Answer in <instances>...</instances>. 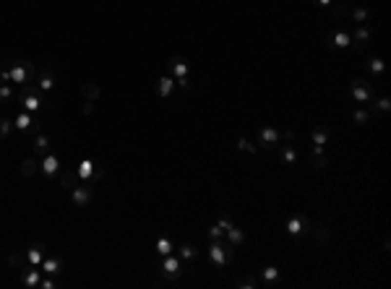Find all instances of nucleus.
Returning a JSON list of instances; mask_svg holds the SVG:
<instances>
[{
	"mask_svg": "<svg viewBox=\"0 0 391 289\" xmlns=\"http://www.w3.org/2000/svg\"><path fill=\"white\" fill-rule=\"evenodd\" d=\"M19 102L26 112H39L42 110V89L37 86V83H26V86L19 91Z\"/></svg>",
	"mask_w": 391,
	"mask_h": 289,
	"instance_id": "obj_1",
	"label": "nucleus"
},
{
	"mask_svg": "<svg viewBox=\"0 0 391 289\" xmlns=\"http://www.w3.org/2000/svg\"><path fill=\"white\" fill-rule=\"evenodd\" d=\"M170 68H172V76H175V86H180L183 91L191 89V83H188V58L172 55L170 58Z\"/></svg>",
	"mask_w": 391,
	"mask_h": 289,
	"instance_id": "obj_2",
	"label": "nucleus"
},
{
	"mask_svg": "<svg viewBox=\"0 0 391 289\" xmlns=\"http://www.w3.org/2000/svg\"><path fill=\"white\" fill-rule=\"evenodd\" d=\"M209 258L219 266H227L230 261H232V245L230 242H222V237L219 240H212V245H209Z\"/></svg>",
	"mask_w": 391,
	"mask_h": 289,
	"instance_id": "obj_3",
	"label": "nucleus"
},
{
	"mask_svg": "<svg viewBox=\"0 0 391 289\" xmlns=\"http://www.w3.org/2000/svg\"><path fill=\"white\" fill-rule=\"evenodd\" d=\"M350 94L355 96L357 102H371L375 96V83L365 81V78H355V81H352V86H350Z\"/></svg>",
	"mask_w": 391,
	"mask_h": 289,
	"instance_id": "obj_4",
	"label": "nucleus"
},
{
	"mask_svg": "<svg viewBox=\"0 0 391 289\" xmlns=\"http://www.w3.org/2000/svg\"><path fill=\"white\" fill-rule=\"evenodd\" d=\"M162 273H164V279L167 281H177L180 276H183V261L175 255H164V261H162Z\"/></svg>",
	"mask_w": 391,
	"mask_h": 289,
	"instance_id": "obj_5",
	"label": "nucleus"
},
{
	"mask_svg": "<svg viewBox=\"0 0 391 289\" xmlns=\"http://www.w3.org/2000/svg\"><path fill=\"white\" fill-rule=\"evenodd\" d=\"M371 37H373V32H371V29H368L365 24H360L357 29H355V32H350V47H355L357 52H363L365 47H368V42H371Z\"/></svg>",
	"mask_w": 391,
	"mask_h": 289,
	"instance_id": "obj_6",
	"label": "nucleus"
},
{
	"mask_svg": "<svg viewBox=\"0 0 391 289\" xmlns=\"http://www.w3.org/2000/svg\"><path fill=\"white\" fill-rule=\"evenodd\" d=\"M258 146L261 149H276L279 146V131H274V128H261L258 131Z\"/></svg>",
	"mask_w": 391,
	"mask_h": 289,
	"instance_id": "obj_7",
	"label": "nucleus"
},
{
	"mask_svg": "<svg viewBox=\"0 0 391 289\" xmlns=\"http://www.w3.org/2000/svg\"><path fill=\"white\" fill-rule=\"evenodd\" d=\"M350 32H329L326 34V44L329 50H347L350 47Z\"/></svg>",
	"mask_w": 391,
	"mask_h": 289,
	"instance_id": "obj_8",
	"label": "nucleus"
},
{
	"mask_svg": "<svg viewBox=\"0 0 391 289\" xmlns=\"http://www.w3.org/2000/svg\"><path fill=\"white\" fill-rule=\"evenodd\" d=\"M287 232H290V234H303V232H311V222L295 214V216H290V219H287Z\"/></svg>",
	"mask_w": 391,
	"mask_h": 289,
	"instance_id": "obj_9",
	"label": "nucleus"
},
{
	"mask_svg": "<svg viewBox=\"0 0 391 289\" xmlns=\"http://www.w3.org/2000/svg\"><path fill=\"white\" fill-rule=\"evenodd\" d=\"M11 83H29L26 60H19V63H11Z\"/></svg>",
	"mask_w": 391,
	"mask_h": 289,
	"instance_id": "obj_10",
	"label": "nucleus"
},
{
	"mask_svg": "<svg viewBox=\"0 0 391 289\" xmlns=\"http://www.w3.org/2000/svg\"><path fill=\"white\" fill-rule=\"evenodd\" d=\"M34 83H37V86H39L42 91H50L52 86H55V76H52V68L44 65L42 71L37 73V81H34Z\"/></svg>",
	"mask_w": 391,
	"mask_h": 289,
	"instance_id": "obj_11",
	"label": "nucleus"
},
{
	"mask_svg": "<svg viewBox=\"0 0 391 289\" xmlns=\"http://www.w3.org/2000/svg\"><path fill=\"white\" fill-rule=\"evenodd\" d=\"M58 170H60V159L52 154V151H50L47 156H42V172H44V177L52 180V177L58 174Z\"/></svg>",
	"mask_w": 391,
	"mask_h": 289,
	"instance_id": "obj_12",
	"label": "nucleus"
},
{
	"mask_svg": "<svg viewBox=\"0 0 391 289\" xmlns=\"http://www.w3.org/2000/svg\"><path fill=\"white\" fill-rule=\"evenodd\" d=\"M42 273H47V276H60V273H63V261L55 258V255L44 258L42 261Z\"/></svg>",
	"mask_w": 391,
	"mask_h": 289,
	"instance_id": "obj_13",
	"label": "nucleus"
},
{
	"mask_svg": "<svg viewBox=\"0 0 391 289\" xmlns=\"http://www.w3.org/2000/svg\"><path fill=\"white\" fill-rule=\"evenodd\" d=\"M32 151H34L37 159L47 156V154H50V138H47V135L37 133V135H34V143H32Z\"/></svg>",
	"mask_w": 391,
	"mask_h": 289,
	"instance_id": "obj_14",
	"label": "nucleus"
},
{
	"mask_svg": "<svg viewBox=\"0 0 391 289\" xmlns=\"http://www.w3.org/2000/svg\"><path fill=\"white\" fill-rule=\"evenodd\" d=\"M71 198L76 206H86L89 201H92V188H84V185H76L71 190Z\"/></svg>",
	"mask_w": 391,
	"mask_h": 289,
	"instance_id": "obj_15",
	"label": "nucleus"
},
{
	"mask_svg": "<svg viewBox=\"0 0 391 289\" xmlns=\"http://www.w3.org/2000/svg\"><path fill=\"white\" fill-rule=\"evenodd\" d=\"M26 258H29L32 266H42V261H44V245L42 242H32L29 250H26Z\"/></svg>",
	"mask_w": 391,
	"mask_h": 289,
	"instance_id": "obj_16",
	"label": "nucleus"
},
{
	"mask_svg": "<svg viewBox=\"0 0 391 289\" xmlns=\"http://www.w3.org/2000/svg\"><path fill=\"white\" fill-rule=\"evenodd\" d=\"M39 281H42L39 266H26L24 269V287H39Z\"/></svg>",
	"mask_w": 391,
	"mask_h": 289,
	"instance_id": "obj_17",
	"label": "nucleus"
},
{
	"mask_svg": "<svg viewBox=\"0 0 391 289\" xmlns=\"http://www.w3.org/2000/svg\"><path fill=\"white\" fill-rule=\"evenodd\" d=\"M76 185H78V172L76 170H65L63 174H60V188H63V190H68V193H71Z\"/></svg>",
	"mask_w": 391,
	"mask_h": 289,
	"instance_id": "obj_18",
	"label": "nucleus"
},
{
	"mask_svg": "<svg viewBox=\"0 0 391 289\" xmlns=\"http://www.w3.org/2000/svg\"><path fill=\"white\" fill-rule=\"evenodd\" d=\"M350 8H352L350 3H332L329 5V16H332L334 21H342V19L350 16Z\"/></svg>",
	"mask_w": 391,
	"mask_h": 289,
	"instance_id": "obj_19",
	"label": "nucleus"
},
{
	"mask_svg": "<svg viewBox=\"0 0 391 289\" xmlns=\"http://www.w3.org/2000/svg\"><path fill=\"white\" fill-rule=\"evenodd\" d=\"M172 89H175V81H172L170 76H162V78L156 81V94H159L162 99H167V96L172 94Z\"/></svg>",
	"mask_w": 391,
	"mask_h": 289,
	"instance_id": "obj_20",
	"label": "nucleus"
},
{
	"mask_svg": "<svg viewBox=\"0 0 391 289\" xmlns=\"http://www.w3.org/2000/svg\"><path fill=\"white\" fill-rule=\"evenodd\" d=\"M311 138H313V146H326V143H329V128H326V125L313 128Z\"/></svg>",
	"mask_w": 391,
	"mask_h": 289,
	"instance_id": "obj_21",
	"label": "nucleus"
},
{
	"mask_svg": "<svg viewBox=\"0 0 391 289\" xmlns=\"http://www.w3.org/2000/svg\"><path fill=\"white\" fill-rule=\"evenodd\" d=\"M94 170H97V164L92 162V159H84V162L78 164V180H92V174H94Z\"/></svg>",
	"mask_w": 391,
	"mask_h": 289,
	"instance_id": "obj_22",
	"label": "nucleus"
},
{
	"mask_svg": "<svg viewBox=\"0 0 391 289\" xmlns=\"http://www.w3.org/2000/svg\"><path fill=\"white\" fill-rule=\"evenodd\" d=\"M347 19L357 21V26H360V24H368V21H371V11H368V8H357V5H355V8H350V16H347Z\"/></svg>",
	"mask_w": 391,
	"mask_h": 289,
	"instance_id": "obj_23",
	"label": "nucleus"
},
{
	"mask_svg": "<svg viewBox=\"0 0 391 289\" xmlns=\"http://www.w3.org/2000/svg\"><path fill=\"white\" fill-rule=\"evenodd\" d=\"M32 123H34V117L29 115L26 110H21L19 115H16V120H13V125H16L19 131H29V128H32Z\"/></svg>",
	"mask_w": 391,
	"mask_h": 289,
	"instance_id": "obj_24",
	"label": "nucleus"
},
{
	"mask_svg": "<svg viewBox=\"0 0 391 289\" xmlns=\"http://www.w3.org/2000/svg\"><path fill=\"white\" fill-rule=\"evenodd\" d=\"M39 170V164H37V159H24L19 167V172H21V177H34V172Z\"/></svg>",
	"mask_w": 391,
	"mask_h": 289,
	"instance_id": "obj_25",
	"label": "nucleus"
},
{
	"mask_svg": "<svg viewBox=\"0 0 391 289\" xmlns=\"http://www.w3.org/2000/svg\"><path fill=\"white\" fill-rule=\"evenodd\" d=\"M81 96L89 99V102H97L99 99V86H97V83H84V86H81Z\"/></svg>",
	"mask_w": 391,
	"mask_h": 289,
	"instance_id": "obj_26",
	"label": "nucleus"
},
{
	"mask_svg": "<svg viewBox=\"0 0 391 289\" xmlns=\"http://www.w3.org/2000/svg\"><path fill=\"white\" fill-rule=\"evenodd\" d=\"M311 232L315 234V240H318V242H326V240H329V227L323 224V222H313V224H311Z\"/></svg>",
	"mask_w": 391,
	"mask_h": 289,
	"instance_id": "obj_27",
	"label": "nucleus"
},
{
	"mask_svg": "<svg viewBox=\"0 0 391 289\" xmlns=\"http://www.w3.org/2000/svg\"><path fill=\"white\" fill-rule=\"evenodd\" d=\"M224 234H227V242H230V245H240V242H243V237H245V232L237 230L235 224H232L230 230H224Z\"/></svg>",
	"mask_w": 391,
	"mask_h": 289,
	"instance_id": "obj_28",
	"label": "nucleus"
},
{
	"mask_svg": "<svg viewBox=\"0 0 391 289\" xmlns=\"http://www.w3.org/2000/svg\"><path fill=\"white\" fill-rule=\"evenodd\" d=\"M177 255H180V261H193V258L198 255V250L193 245H188V242H183V245L177 248Z\"/></svg>",
	"mask_w": 391,
	"mask_h": 289,
	"instance_id": "obj_29",
	"label": "nucleus"
},
{
	"mask_svg": "<svg viewBox=\"0 0 391 289\" xmlns=\"http://www.w3.org/2000/svg\"><path fill=\"white\" fill-rule=\"evenodd\" d=\"M282 151V159L287 164H295V159H297V154H295V149H292V143H279V146H276Z\"/></svg>",
	"mask_w": 391,
	"mask_h": 289,
	"instance_id": "obj_30",
	"label": "nucleus"
},
{
	"mask_svg": "<svg viewBox=\"0 0 391 289\" xmlns=\"http://www.w3.org/2000/svg\"><path fill=\"white\" fill-rule=\"evenodd\" d=\"M371 110H373V112H383V115H386V112L391 110L389 96H378V102H375V104H371Z\"/></svg>",
	"mask_w": 391,
	"mask_h": 289,
	"instance_id": "obj_31",
	"label": "nucleus"
},
{
	"mask_svg": "<svg viewBox=\"0 0 391 289\" xmlns=\"http://www.w3.org/2000/svg\"><path fill=\"white\" fill-rule=\"evenodd\" d=\"M13 96V83H0V102H11Z\"/></svg>",
	"mask_w": 391,
	"mask_h": 289,
	"instance_id": "obj_32",
	"label": "nucleus"
},
{
	"mask_svg": "<svg viewBox=\"0 0 391 289\" xmlns=\"http://www.w3.org/2000/svg\"><path fill=\"white\" fill-rule=\"evenodd\" d=\"M311 164L315 167V170H326V167H329V156H323V154H311Z\"/></svg>",
	"mask_w": 391,
	"mask_h": 289,
	"instance_id": "obj_33",
	"label": "nucleus"
},
{
	"mask_svg": "<svg viewBox=\"0 0 391 289\" xmlns=\"http://www.w3.org/2000/svg\"><path fill=\"white\" fill-rule=\"evenodd\" d=\"M156 253H159V255H170L172 253V242L167 237H162L159 242H156Z\"/></svg>",
	"mask_w": 391,
	"mask_h": 289,
	"instance_id": "obj_34",
	"label": "nucleus"
},
{
	"mask_svg": "<svg viewBox=\"0 0 391 289\" xmlns=\"http://www.w3.org/2000/svg\"><path fill=\"white\" fill-rule=\"evenodd\" d=\"M237 149H240V151H245V154H255V146H253V141H248L245 135H243V138H237Z\"/></svg>",
	"mask_w": 391,
	"mask_h": 289,
	"instance_id": "obj_35",
	"label": "nucleus"
},
{
	"mask_svg": "<svg viewBox=\"0 0 391 289\" xmlns=\"http://www.w3.org/2000/svg\"><path fill=\"white\" fill-rule=\"evenodd\" d=\"M368 117H371V115H368L365 110H355V112H352V123H355V125H365Z\"/></svg>",
	"mask_w": 391,
	"mask_h": 289,
	"instance_id": "obj_36",
	"label": "nucleus"
},
{
	"mask_svg": "<svg viewBox=\"0 0 391 289\" xmlns=\"http://www.w3.org/2000/svg\"><path fill=\"white\" fill-rule=\"evenodd\" d=\"M368 71L371 73H383V60L381 58H371L368 60Z\"/></svg>",
	"mask_w": 391,
	"mask_h": 289,
	"instance_id": "obj_37",
	"label": "nucleus"
},
{
	"mask_svg": "<svg viewBox=\"0 0 391 289\" xmlns=\"http://www.w3.org/2000/svg\"><path fill=\"white\" fill-rule=\"evenodd\" d=\"M235 284H237V287H243V289H255V287H258V281H255L253 276H243V279H237Z\"/></svg>",
	"mask_w": 391,
	"mask_h": 289,
	"instance_id": "obj_38",
	"label": "nucleus"
},
{
	"mask_svg": "<svg viewBox=\"0 0 391 289\" xmlns=\"http://www.w3.org/2000/svg\"><path fill=\"white\" fill-rule=\"evenodd\" d=\"M276 276H279V269H274V266H266L264 269V279L272 284V281H276Z\"/></svg>",
	"mask_w": 391,
	"mask_h": 289,
	"instance_id": "obj_39",
	"label": "nucleus"
},
{
	"mask_svg": "<svg viewBox=\"0 0 391 289\" xmlns=\"http://www.w3.org/2000/svg\"><path fill=\"white\" fill-rule=\"evenodd\" d=\"M11 128H13V123H11V120L0 117V138H5V135L11 133Z\"/></svg>",
	"mask_w": 391,
	"mask_h": 289,
	"instance_id": "obj_40",
	"label": "nucleus"
},
{
	"mask_svg": "<svg viewBox=\"0 0 391 289\" xmlns=\"http://www.w3.org/2000/svg\"><path fill=\"white\" fill-rule=\"evenodd\" d=\"M295 138H297L295 131H282L279 133V143H295Z\"/></svg>",
	"mask_w": 391,
	"mask_h": 289,
	"instance_id": "obj_41",
	"label": "nucleus"
},
{
	"mask_svg": "<svg viewBox=\"0 0 391 289\" xmlns=\"http://www.w3.org/2000/svg\"><path fill=\"white\" fill-rule=\"evenodd\" d=\"M222 234H224V230H222V227H219V224H214V227H209V237H212V240H219V237H222Z\"/></svg>",
	"mask_w": 391,
	"mask_h": 289,
	"instance_id": "obj_42",
	"label": "nucleus"
},
{
	"mask_svg": "<svg viewBox=\"0 0 391 289\" xmlns=\"http://www.w3.org/2000/svg\"><path fill=\"white\" fill-rule=\"evenodd\" d=\"M81 112H84V115H92V112H94V102H84V104H81Z\"/></svg>",
	"mask_w": 391,
	"mask_h": 289,
	"instance_id": "obj_43",
	"label": "nucleus"
},
{
	"mask_svg": "<svg viewBox=\"0 0 391 289\" xmlns=\"http://www.w3.org/2000/svg\"><path fill=\"white\" fill-rule=\"evenodd\" d=\"M216 224H219L222 230H230V227H232V222H230L227 216H219V222H216Z\"/></svg>",
	"mask_w": 391,
	"mask_h": 289,
	"instance_id": "obj_44",
	"label": "nucleus"
},
{
	"mask_svg": "<svg viewBox=\"0 0 391 289\" xmlns=\"http://www.w3.org/2000/svg\"><path fill=\"white\" fill-rule=\"evenodd\" d=\"M39 287H42V289H55V281H52V279H42Z\"/></svg>",
	"mask_w": 391,
	"mask_h": 289,
	"instance_id": "obj_45",
	"label": "nucleus"
},
{
	"mask_svg": "<svg viewBox=\"0 0 391 289\" xmlns=\"http://www.w3.org/2000/svg\"><path fill=\"white\" fill-rule=\"evenodd\" d=\"M315 3H318V5H332L334 0H315Z\"/></svg>",
	"mask_w": 391,
	"mask_h": 289,
	"instance_id": "obj_46",
	"label": "nucleus"
},
{
	"mask_svg": "<svg viewBox=\"0 0 391 289\" xmlns=\"http://www.w3.org/2000/svg\"><path fill=\"white\" fill-rule=\"evenodd\" d=\"M0 83H5V76H3V68H0Z\"/></svg>",
	"mask_w": 391,
	"mask_h": 289,
	"instance_id": "obj_47",
	"label": "nucleus"
}]
</instances>
